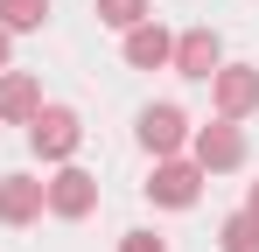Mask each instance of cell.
Returning a JSON list of instances; mask_svg holds the SVG:
<instances>
[{
  "instance_id": "cell-1",
  "label": "cell",
  "mask_w": 259,
  "mask_h": 252,
  "mask_svg": "<svg viewBox=\"0 0 259 252\" xmlns=\"http://www.w3.org/2000/svg\"><path fill=\"white\" fill-rule=\"evenodd\" d=\"M175 70L182 77H217V35L210 28H189V35L175 42Z\"/></svg>"
},
{
  "instance_id": "cell-2",
  "label": "cell",
  "mask_w": 259,
  "mask_h": 252,
  "mask_svg": "<svg viewBox=\"0 0 259 252\" xmlns=\"http://www.w3.org/2000/svg\"><path fill=\"white\" fill-rule=\"evenodd\" d=\"M42 203H49V210H63V217H84V210H91V175L63 168V175L42 189Z\"/></svg>"
},
{
  "instance_id": "cell-3",
  "label": "cell",
  "mask_w": 259,
  "mask_h": 252,
  "mask_svg": "<svg viewBox=\"0 0 259 252\" xmlns=\"http://www.w3.org/2000/svg\"><path fill=\"white\" fill-rule=\"evenodd\" d=\"M147 189H154V203H196V168L189 161H168V168H154V182H147Z\"/></svg>"
},
{
  "instance_id": "cell-4",
  "label": "cell",
  "mask_w": 259,
  "mask_h": 252,
  "mask_svg": "<svg viewBox=\"0 0 259 252\" xmlns=\"http://www.w3.org/2000/svg\"><path fill=\"white\" fill-rule=\"evenodd\" d=\"M140 140H147L154 154L182 147V112H175V105H147V112H140Z\"/></svg>"
},
{
  "instance_id": "cell-5",
  "label": "cell",
  "mask_w": 259,
  "mask_h": 252,
  "mask_svg": "<svg viewBox=\"0 0 259 252\" xmlns=\"http://www.w3.org/2000/svg\"><path fill=\"white\" fill-rule=\"evenodd\" d=\"M217 105H224L231 119L252 112V105H259V77H252V70H217Z\"/></svg>"
},
{
  "instance_id": "cell-6",
  "label": "cell",
  "mask_w": 259,
  "mask_h": 252,
  "mask_svg": "<svg viewBox=\"0 0 259 252\" xmlns=\"http://www.w3.org/2000/svg\"><path fill=\"white\" fill-rule=\"evenodd\" d=\"M35 210H42V182H21V175L0 182V217H7V224H21V217H35Z\"/></svg>"
},
{
  "instance_id": "cell-7",
  "label": "cell",
  "mask_w": 259,
  "mask_h": 252,
  "mask_svg": "<svg viewBox=\"0 0 259 252\" xmlns=\"http://www.w3.org/2000/svg\"><path fill=\"white\" fill-rule=\"evenodd\" d=\"M238 154H245V140H238L231 126H210V133L196 140V161L203 168H238Z\"/></svg>"
},
{
  "instance_id": "cell-8",
  "label": "cell",
  "mask_w": 259,
  "mask_h": 252,
  "mask_svg": "<svg viewBox=\"0 0 259 252\" xmlns=\"http://www.w3.org/2000/svg\"><path fill=\"white\" fill-rule=\"evenodd\" d=\"M35 147L42 154H70L77 147V119L70 112H35Z\"/></svg>"
},
{
  "instance_id": "cell-9",
  "label": "cell",
  "mask_w": 259,
  "mask_h": 252,
  "mask_svg": "<svg viewBox=\"0 0 259 252\" xmlns=\"http://www.w3.org/2000/svg\"><path fill=\"white\" fill-rule=\"evenodd\" d=\"M126 56L140 63V70H154V63H168V56H175V42L161 35V28H133V35H126Z\"/></svg>"
},
{
  "instance_id": "cell-10",
  "label": "cell",
  "mask_w": 259,
  "mask_h": 252,
  "mask_svg": "<svg viewBox=\"0 0 259 252\" xmlns=\"http://www.w3.org/2000/svg\"><path fill=\"white\" fill-rule=\"evenodd\" d=\"M35 112V77H0V119H28Z\"/></svg>"
},
{
  "instance_id": "cell-11",
  "label": "cell",
  "mask_w": 259,
  "mask_h": 252,
  "mask_svg": "<svg viewBox=\"0 0 259 252\" xmlns=\"http://www.w3.org/2000/svg\"><path fill=\"white\" fill-rule=\"evenodd\" d=\"M42 14H49V0H0L7 28H42Z\"/></svg>"
},
{
  "instance_id": "cell-12",
  "label": "cell",
  "mask_w": 259,
  "mask_h": 252,
  "mask_svg": "<svg viewBox=\"0 0 259 252\" xmlns=\"http://www.w3.org/2000/svg\"><path fill=\"white\" fill-rule=\"evenodd\" d=\"M224 252H259V217H231L224 224Z\"/></svg>"
},
{
  "instance_id": "cell-13",
  "label": "cell",
  "mask_w": 259,
  "mask_h": 252,
  "mask_svg": "<svg viewBox=\"0 0 259 252\" xmlns=\"http://www.w3.org/2000/svg\"><path fill=\"white\" fill-rule=\"evenodd\" d=\"M98 14H105L112 28H140V14H147V0H98Z\"/></svg>"
},
{
  "instance_id": "cell-14",
  "label": "cell",
  "mask_w": 259,
  "mask_h": 252,
  "mask_svg": "<svg viewBox=\"0 0 259 252\" xmlns=\"http://www.w3.org/2000/svg\"><path fill=\"white\" fill-rule=\"evenodd\" d=\"M119 252H161V238H147V231H133V238H126Z\"/></svg>"
},
{
  "instance_id": "cell-15",
  "label": "cell",
  "mask_w": 259,
  "mask_h": 252,
  "mask_svg": "<svg viewBox=\"0 0 259 252\" xmlns=\"http://www.w3.org/2000/svg\"><path fill=\"white\" fill-rule=\"evenodd\" d=\"M0 63H7V28H0Z\"/></svg>"
},
{
  "instance_id": "cell-16",
  "label": "cell",
  "mask_w": 259,
  "mask_h": 252,
  "mask_svg": "<svg viewBox=\"0 0 259 252\" xmlns=\"http://www.w3.org/2000/svg\"><path fill=\"white\" fill-rule=\"evenodd\" d=\"M245 217H259V189H252V210H245Z\"/></svg>"
}]
</instances>
